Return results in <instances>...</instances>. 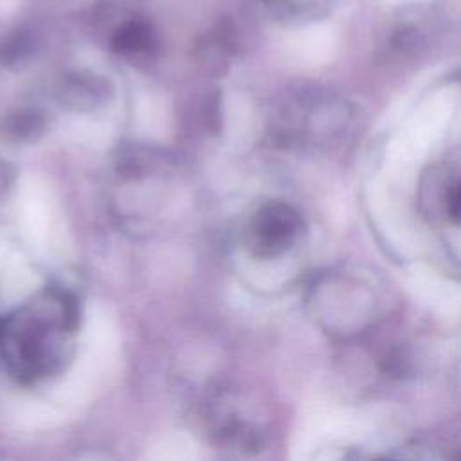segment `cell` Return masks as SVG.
<instances>
[{"mask_svg": "<svg viewBox=\"0 0 461 461\" xmlns=\"http://www.w3.org/2000/svg\"><path fill=\"white\" fill-rule=\"evenodd\" d=\"M301 230V214L292 205L268 202L252 214L247 227V243L258 258H277L297 241Z\"/></svg>", "mask_w": 461, "mask_h": 461, "instance_id": "6da1fadb", "label": "cell"}, {"mask_svg": "<svg viewBox=\"0 0 461 461\" xmlns=\"http://www.w3.org/2000/svg\"><path fill=\"white\" fill-rule=\"evenodd\" d=\"M270 14L281 22H313L330 13L335 0H261Z\"/></svg>", "mask_w": 461, "mask_h": 461, "instance_id": "7a4b0ae2", "label": "cell"}, {"mask_svg": "<svg viewBox=\"0 0 461 461\" xmlns=\"http://www.w3.org/2000/svg\"><path fill=\"white\" fill-rule=\"evenodd\" d=\"M153 45V31L144 22H128L113 36V47L122 54L146 52Z\"/></svg>", "mask_w": 461, "mask_h": 461, "instance_id": "3957f363", "label": "cell"}]
</instances>
